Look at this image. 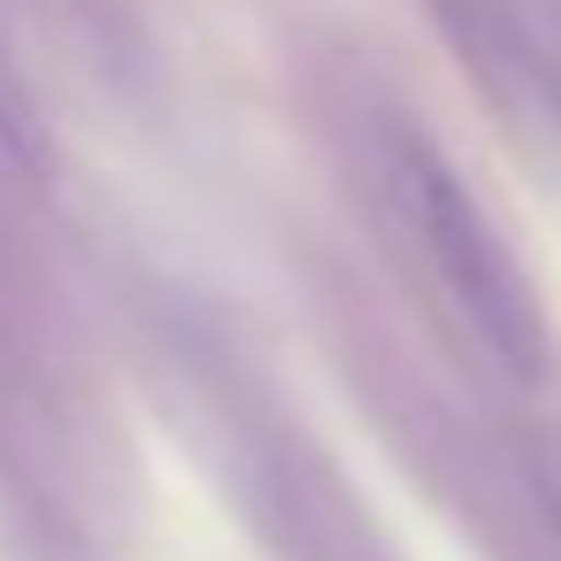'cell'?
I'll return each instance as SVG.
<instances>
[{
	"mask_svg": "<svg viewBox=\"0 0 561 561\" xmlns=\"http://www.w3.org/2000/svg\"><path fill=\"white\" fill-rule=\"evenodd\" d=\"M385 193L400 231L415 239L431 285L446 293V308L469 323V339L500 362V369H530L538 354V323L523 300V277L507 262V247L492 239L484 208L469 201V185L446 170V154L423 131H385Z\"/></svg>",
	"mask_w": 561,
	"mask_h": 561,
	"instance_id": "cell-1",
	"label": "cell"
}]
</instances>
